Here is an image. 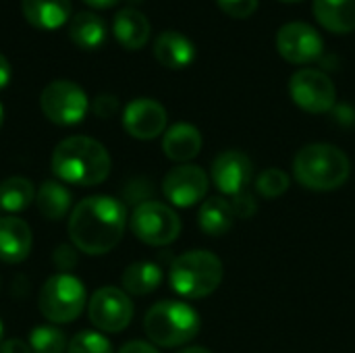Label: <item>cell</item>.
<instances>
[{
	"label": "cell",
	"mask_w": 355,
	"mask_h": 353,
	"mask_svg": "<svg viewBox=\"0 0 355 353\" xmlns=\"http://www.w3.org/2000/svg\"><path fill=\"white\" fill-rule=\"evenodd\" d=\"M127 221V208L123 202L110 196H89L71 210V243L87 256L108 254L123 239Z\"/></svg>",
	"instance_id": "6da1fadb"
},
{
	"label": "cell",
	"mask_w": 355,
	"mask_h": 353,
	"mask_svg": "<svg viewBox=\"0 0 355 353\" xmlns=\"http://www.w3.org/2000/svg\"><path fill=\"white\" fill-rule=\"evenodd\" d=\"M110 154L94 137L73 135L62 139L52 152V173L60 183L94 187L110 175Z\"/></svg>",
	"instance_id": "7a4b0ae2"
},
{
	"label": "cell",
	"mask_w": 355,
	"mask_h": 353,
	"mask_svg": "<svg viewBox=\"0 0 355 353\" xmlns=\"http://www.w3.org/2000/svg\"><path fill=\"white\" fill-rule=\"evenodd\" d=\"M352 162L333 144H308L293 158V177L312 191H335L347 183Z\"/></svg>",
	"instance_id": "3957f363"
},
{
	"label": "cell",
	"mask_w": 355,
	"mask_h": 353,
	"mask_svg": "<svg viewBox=\"0 0 355 353\" xmlns=\"http://www.w3.org/2000/svg\"><path fill=\"white\" fill-rule=\"evenodd\" d=\"M225 277L223 262L208 250H191L177 256L171 264L168 281L175 293L185 300H202L212 295Z\"/></svg>",
	"instance_id": "277c9868"
},
{
	"label": "cell",
	"mask_w": 355,
	"mask_h": 353,
	"mask_svg": "<svg viewBox=\"0 0 355 353\" xmlns=\"http://www.w3.org/2000/svg\"><path fill=\"white\" fill-rule=\"evenodd\" d=\"M200 329V314L189 304L177 300L154 304L144 318V331L158 347H183L198 337Z\"/></svg>",
	"instance_id": "5b68a950"
},
{
	"label": "cell",
	"mask_w": 355,
	"mask_h": 353,
	"mask_svg": "<svg viewBox=\"0 0 355 353\" xmlns=\"http://www.w3.org/2000/svg\"><path fill=\"white\" fill-rule=\"evenodd\" d=\"M87 302L85 285L69 273L52 275L40 289L37 306L42 316L52 325H69L79 318Z\"/></svg>",
	"instance_id": "8992f818"
},
{
	"label": "cell",
	"mask_w": 355,
	"mask_h": 353,
	"mask_svg": "<svg viewBox=\"0 0 355 353\" xmlns=\"http://www.w3.org/2000/svg\"><path fill=\"white\" fill-rule=\"evenodd\" d=\"M133 235L152 248H162L173 243L181 233L179 214L162 202H139L129 218Z\"/></svg>",
	"instance_id": "52a82bcc"
},
{
	"label": "cell",
	"mask_w": 355,
	"mask_h": 353,
	"mask_svg": "<svg viewBox=\"0 0 355 353\" xmlns=\"http://www.w3.org/2000/svg\"><path fill=\"white\" fill-rule=\"evenodd\" d=\"M40 106L50 123L60 127H73L85 119L89 110V100L77 83L56 79L42 89Z\"/></svg>",
	"instance_id": "ba28073f"
},
{
	"label": "cell",
	"mask_w": 355,
	"mask_h": 353,
	"mask_svg": "<svg viewBox=\"0 0 355 353\" xmlns=\"http://www.w3.org/2000/svg\"><path fill=\"white\" fill-rule=\"evenodd\" d=\"M289 96L297 108L310 114L331 112L337 104L333 79L318 69H300L289 79Z\"/></svg>",
	"instance_id": "9c48e42d"
},
{
	"label": "cell",
	"mask_w": 355,
	"mask_h": 353,
	"mask_svg": "<svg viewBox=\"0 0 355 353\" xmlns=\"http://www.w3.org/2000/svg\"><path fill=\"white\" fill-rule=\"evenodd\" d=\"M89 322L102 333H121L131 325L133 304L119 287H100L87 304Z\"/></svg>",
	"instance_id": "30bf717a"
},
{
	"label": "cell",
	"mask_w": 355,
	"mask_h": 353,
	"mask_svg": "<svg viewBox=\"0 0 355 353\" xmlns=\"http://www.w3.org/2000/svg\"><path fill=\"white\" fill-rule=\"evenodd\" d=\"M277 50L291 64H310L322 58L324 40L310 23L291 21L277 31Z\"/></svg>",
	"instance_id": "8fae6325"
},
{
	"label": "cell",
	"mask_w": 355,
	"mask_h": 353,
	"mask_svg": "<svg viewBox=\"0 0 355 353\" xmlns=\"http://www.w3.org/2000/svg\"><path fill=\"white\" fill-rule=\"evenodd\" d=\"M208 175L198 164H179L162 179L164 198L177 208H191L208 193Z\"/></svg>",
	"instance_id": "7c38bea8"
},
{
	"label": "cell",
	"mask_w": 355,
	"mask_h": 353,
	"mask_svg": "<svg viewBox=\"0 0 355 353\" xmlns=\"http://www.w3.org/2000/svg\"><path fill=\"white\" fill-rule=\"evenodd\" d=\"M254 179V164L241 150H227L212 162V181L223 196H237L248 191Z\"/></svg>",
	"instance_id": "4fadbf2b"
},
{
	"label": "cell",
	"mask_w": 355,
	"mask_h": 353,
	"mask_svg": "<svg viewBox=\"0 0 355 353\" xmlns=\"http://www.w3.org/2000/svg\"><path fill=\"white\" fill-rule=\"evenodd\" d=\"M166 110L160 102L152 98H137L129 102L123 110V127L125 131L141 141L156 139L166 131Z\"/></svg>",
	"instance_id": "5bb4252c"
},
{
	"label": "cell",
	"mask_w": 355,
	"mask_h": 353,
	"mask_svg": "<svg viewBox=\"0 0 355 353\" xmlns=\"http://www.w3.org/2000/svg\"><path fill=\"white\" fill-rule=\"evenodd\" d=\"M33 235L29 225L17 216L0 218V260L6 264H19L31 254Z\"/></svg>",
	"instance_id": "9a60e30c"
},
{
	"label": "cell",
	"mask_w": 355,
	"mask_h": 353,
	"mask_svg": "<svg viewBox=\"0 0 355 353\" xmlns=\"http://www.w3.org/2000/svg\"><path fill=\"white\" fill-rule=\"evenodd\" d=\"M202 133L191 123H175L164 131L162 137V152L168 160L179 164H189L202 152Z\"/></svg>",
	"instance_id": "2e32d148"
},
{
	"label": "cell",
	"mask_w": 355,
	"mask_h": 353,
	"mask_svg": "<svg viewBox=\"0 0 355 353\" xmlns=\"http://www.w3.org/2000/svg\"><path fill=\"white\" fill-rule=\"evenodd\" d=\"M112 31L116 42L127 50H139L150 40V21L137 8H121L112 19Z\"/></svg>",
	"instance_id": "e0dca14e"
},
{
	"label": "cell",
	"mask_w": 355,
	"mask_h": 353,
	"mask_svg": "<svg viewBox=\"0 0 355 353\" xmlns=\"http://www.w3.org/2000/svg\"><path fill=\"white\" fill-rule=\"evenodd\" d=\"M154 56L166 69H185L196 58L193 42L179 31H162L154 42Z\"/></svg>",
	"instance_id": "ac0fdd59"
},
{
	"label": "cell",
	"mask_w": 355,
	"mask_h": 353,
	"mask_svg": "<svg viewBox=\"0 0 355 353\" xmlns=\"http://www.w3.org/2000/svg\"><path fill=\"white\" fill-rule=\"evenodd\" d=\"M25 19L37 29H58L71 17V0H21Z\"/></svg>",
	"instance_id": "d6986e66"
},
{
	"label": "cell",
	"mask_w": 355,
	"mask_h": 353,
	"mask_svg": "<svg viewBox=\"0 0 355 353\" xmlns=\"http://www.w3.org/2000/svg\"><path fill=\"white\" fill-rule=\"evenodd\" d=\"M316 21L333 33L355 31V0H314Z\"/></svg>",
	"instance_id": "ffe728a7"
},
{
	"label": "cell",
	"mask_w": 355,
	"mask_h": 353,
	"mask_svg": "<svg viewBox=\"0 0 355 353\" xmlns=\"http://www.w3.org/2000/svg\"><path fill=\"white\" fill-rule=\"evenodd\" d=\"M235 212L231 208V202L225 198H210L202 202L198 212V225L200 229L210 237H223L227 235L235 225Z\"/></svg>",
	"instance_id": "44dd1931"
},
{
	"label": "cell",
	"mask_w": 355,
	"mask_h": 353,
	"mask_svg": "<svg viewBox=\"0 0 355 353\" xmlns=\"http://www.w3.org/2000/svg\"><path fill=\"white\" fill-rule=\"evenodd\" d=\"M73 196L60 181H44L35 191V206L48 221H62L71 210Z\"/></svg>",
	"instance_id": "7402d4cb"
},
{
	"label": "cell",
	"mask_w": 355,
	"mask_h": 353,
	"mask_svg": "<svg viewBox=\"0 0 355 353\" xmlns=\"http://www.w3.org/2000/svg\"><path fill=\"white\" fill-rule=\"evenodd\" d=\"M123 291L127 295H148L154 293L162 283V270L154 262H133L125 268L123 277Z\"/></svg>",
	"instance_id": "603a6c76"
},
{
	"label": "cell",
	"mask_w": 355,
	"mask_h": 353,
	"mask_svg": "<svg viewBox=\"0 0 355 353\" xmlns=\"http://www.w3.org/2000/svg\"><path fill=\"white\" fill-rule=\"evenodd\" d=\"M69 35L79 48L94 50L104 44L106 40V23L92 10L77 12L69 23Z\"/></svg>",
	"instance_id": "cb8c5ba5"
},
{
	"label": "cell",
	"mask_w": 355,
	"mask_h": 353,
	"mask_svg": "<svg viewBox=\"0 0 355 353\" xmlns=\"http://www.w3.org/2000/svg\"><path fill=\"white\" fill-rule=\"evenodd\" d=\"M35 202L33 183L25 177H8L0 183V210L23 212Z\"/></svg>",
	"instance_id": "d4e9b609"
},
{
	"label": "cell",
	"mask_w": 355,
	"mask_h": 353,
	"mask_svg": "<svg viewBox=\"0 0 355 353\" xmlns=\"http://www.w3.org/2000/svg\"><path fill=\"white\" fill-rule=\"evenodd\" d=\"M29 347L33 353H67L69 341L60 329L42 325L29 333Z\"/></svg>",
	"instance_id": "484cf974"
},
{
	"label": "cell",
	"mask_w": 355,
	"mask_h": 353,
	"mask_svg": "<svg viewBox=\"0 0 355 353\" xmlns=\"http://www.w3.org/2000/svg\"><path fill=\"white\" fill-rule=\"evenodd\" d=\"M291 185V179L289 175L283 171V169H264L258 177H256V191L266 198V200H275V198H281Z\"/></svg>",
	"instance_id": "4316f807"
},
{
	"label": "cell",
	"mask_w": 355,
	"mask_h": 353,
	"mask_svg": "<svg viewBox=\"0 0 355 353\" xmlns=\"http://www.w3.org/2000/svg\"><path fill=\"white\" fill-rule=\"evenodd\" d=\"M67 353H112V345L98 331H81L69 341Z\"/></svg>",
	"instance_id": "83f0119b"
},
{
	"label": "cell",
	"mask_w": 355,
	"mask_h": 353,
	"mask_svg": "<svg viewBox=\"0 0 355 353\" xmlns=\"http://www.w3.org/2000/svg\"><path fill=\"white\" fill-rule=\"evenodd\" d=\"M218 8L233 19H248L258 10L260 0H216Z\"/></svg>",
	"instance_id": "f1b7e54d"
},
{
	"label": "cell",
	"mask_w": 355,
	"mask_h": 353,
	"mask_svg": "<svg viewBox=\"0 0 355 353\" xmlns=\"http://www.w3.org/2000/svg\"><path fill=\"white\" fill-rule=\"evenodd\" d=\"M229 202H231V208L235 212V218H252L258 212V204L250 191H241V193L233 196Z\"/></svg>",
	"instance_id": "f546056e"
},
{
	"label": "cell",
	"mask_w": 355,
	"mask_h": 353,
	"mask_svg": "<svg viewBox=\"0 0 355 353\" xmlns=\"http://www.w3.org/2000/svg\"><path fill=\"white\" fill-rule=\"evenodd\" d=\"M77 248L75 246H58L52 254V262L58 270L69 273L71 268H75L77 264Z\"/></svg>",
	"instance_id": "4dcf8cb0"
},
{
	"label": "cell",
	"mask_w": 355,
	"mask_h": 353,
	"mask_svg": "<svg viewBox=\"0 0 355 353\" xmlns=\"http://www.w3.org/2000/svg\"><path fill=\"white\" fill-rule=\"evenodd\" d=\"M92 110H94V114L100 117V119H110V117H114L116 110H119V100H116V96H112V94H100V96L94 98Z\"/></svg>",
	"instance_id": "1f68e13d"
},
{
	"label": "cell",
	"mask_w": 355,
	"mask_h": 353,
	"mask_svg": "<svg viewBox=\"0 0 355 353\" xmlns=\"http://www.w3.org/2000/svg\"><path fill=\"white\" fill-rule=\"evenodd\" d=\"M0 353H33L29 343L21 341V339H6L0 345Z\"/></svg>",
	"instance_id": "d6a6232c"
},
{
	"label": "cell",
	"mask_w": 355,
	"mask_h": 353,
	"mask_svg": "<svg viewBox=\"0 0 355 353\" xmlns=\"http://www.w3.org/2000/svg\"><path fill=\"white\" fill-rule=\"evenodd\" d=\"M119 353H158V350L146 341H129L119 350Z\"/></svg>",
	"instance_id": "836d02e7"
},
{
	"label": "cell",
	"mask_w": 355,
	"mask_h": 353,
	"mask_svg": "<svg viewBox=\"0 0 355 353\" xmlns=\"http://www.w3.org/2000/svg\"><path fill=\"white\" fill-rule=\"evenodd\" d=\"M10 75H12V71H10V62L6 60V56H4V54H0V89L8 85Z\"/></svg>",
	"instance_id": "e575fe53"
},
{
	"label": "cell",
	"mask_w": 355,
	"mask_h": 353,
	"mask_svg": "<svg viewBox=\"0 0 355 353\" xmlns=\"http://www.w3.org/2000/svg\"><path fill=\"white\" fill-rule=\"evenodd\" d=\"M87 6H92V8H110V6H114L119 0H83Z\"/></svg>",
	"instance_id": "d590c367"
},
{
	"label": "cell",
	"mask_w": 355,
	"mask_h": 353,
	"mask_svg": "<svg viewBox=\"0 0 355 353\" xmlns=\"http://www.w3.org/2000/svg\"><path fill=\"white\" fill-rule=\"evenodd\" d=\"M177 353H212L210 350H206V347H183L181 352Z\"/></svg>",
	"instance_id": "8d00e7d4"
},
{
	"label": "cell",
	"mask_w": 355,
	"mask_h": 353,
	"mask_svg": "<svg viewBox=\"0 0 355 353\" xmlns=\"http://www.w3.org/2000/svg\"><path fill=\"white\" fill-rule=\"evenodd\" d=\"M2 121H4V108H2V104H0V127H2Z\"/></svg>",
	"instance_id": "74e56055"
},
{
	"label": "cell",
	"mask_w": 355,
	"mask_h": 353,
	"mask_svg": "<svg viewBox=\"0 0 355 353\" xmlns=\"http://www.w3.org/2000/svg\"><path fill=\"white\" fill-rule=\"evenodd\" d=\"M2 335H4V327H2V320H0V345H2Z\"/></svg>",
	"instance_id": "f35d334b"
},
{
	"label": "cell",
	"mask_w": 355,
	"mask_h": 353,
	"mask_svg": "<svg viewBox=\"0 0 355 353\" xmlns=\"http://www.w3.org/2000/svg\"><path fill=\"white\" fill-rule=\"evenodd\" d=\"M281 2H300V0H281Z\"/></svg>",
	"instance_id": "ab89813d"
}]
</instances>
